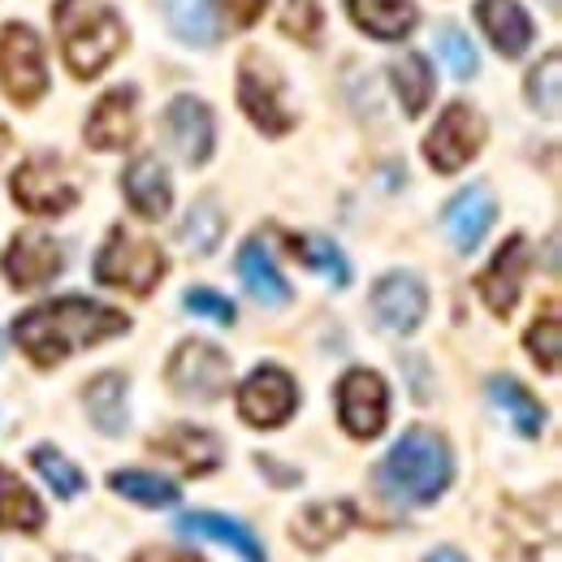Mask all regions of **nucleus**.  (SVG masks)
Returning a JSON list of instances; mask_svg holds the SVG:
<instances>
[{
    "instance_id": "36",
    "label": "nucleus",
    "mask_w": 562,
    "mask_h": 562,
    "mask_svg": "<svg viewBox=\"0 0 562 562\" xmlns=\"http://www.w3.org/2000/svg\"><path fill=\"white\" fill-rule=\"evenodd\" d=\"M437 53H441V61L450 66L454 78H472V74L481 70L476 48H472V44H468V35H463V31H454V26H446V31L437 35Z\"/></svg>"
},
{
    "instance_id": "5",
    "label": "nucleus",
    "mask_w": 562,
    "mask_h": 562,
    "mask_svg": "<svg viewBox=\"0 0 562 562\" xmlns=\"http://www.w3.org/2000/svg\"><path fill=\"white\" fill-rule=\"evenodd\" d=\"M238 104L251 117V126H260L273 139L294 131V109L285 104V78L265 53H243V61H238Z\"/></svg>"
},
{
    "instance_id": "10",
    "label": "nucleus",
    "mask_w": 562,
    "mask_h": 562,
    "mask_svg": "<svg viewBox=\"0 0 562 562\" xmlns=\"http://www.w3.org/2000/svg\"><path fill=\"white\" fill-rule=\"evenodd\" d=\"M299 407V385L278 363H260L238 385V416L251 428H281Z\"/></svg>"
},
{
    "instance_id": "16",
    "label": "nucleus",
    "mask_w": 562,
    "mask_h": 562,
    "mask_svg": "<svg viewBox=\"0 0 562 562\" xmlns=\"http://www.w3.org/2000/svg\"><path fill=\"white\" fill-rule=\"evenodd\" d=\"M135 109H139V91H135V87H113V91H104V95L95 100L91 117H87V131H82L87 143H91L95 151H122V147H131V143H135V131H139Z\"/></svg>"
},
{
    "instance_id": "22",
    "label": "nucleus",
    "mask_w": 562,
    "mask_h": 562,
    "mask_svg": "<svg viewBox=\"0 0 562 562\" xmlns=\"http://www.w3.org/2000/svg\"><path fill=\"white\" fill-rule=\"evenodd\" d=\"M476 22L502 57H524L532 44V18L519 0H476Z\"/></svg>"
},
{
    "instance_id": "42",
    "label": "nucleus",
    "mask_w": 562,
    "mask_h": 562,
    "mask_svg": "<svg viewBox=\"0 0 562 562\" xmlns=\"http://www.w3.org/2000/svg\"><path fill=\"white\" fill-rule=\"evenodd\" d=\"M9 151V131H4V122H0V156Z\"/></svg>"
},
{
    "instance_id": "32",
    "label": "nucleus",
    "mask_w": 562,
    "mask_h": 562,
    "mask_svg": "<svg viewBox=\"0 0 562 562\" xmlns=\"http://www.w3.org/2000/svg\"><path fill=\"white\" fill-rule=\"evenodd\" d=\"M221 234H225V212L216 200H195V209L187 212L182 221V247L195 251V256H212L221 247Z\"/></svg>"
},
{
    "instance_id": "23",
    "label": "nucleus",
    "mask_w": 562,
    "mask_h": 562,
    "mask_svg": "<svg viewBox=\"0 0 562 562\" xmlns=\"http://www.w3.org/2000/svg\"><path fill=\"white\" fill-rule=\"evenodd\" d=\"M238 278L247 285V294L265 307H285L290 303V281L278 273V265H273V256L260 238H247L238 247Z\"/></svg>"
},
{
    "instance_id": "29",
    "label": "nucleus",
    "mask_w": 562,
    "mask_h": 562,
    "mask_svg": "<svg viewBox=\"0 0 562 562\" xmlns=\"http://www.w3.org/2000/svg\"><path fill=\"white\" fill-rule=\"evenodd\" d=\"M109 490L117 493V497H126V502H135V506H147V510H160V506H173L182 490L173 485V481H165V476H156V472H113L109 476Z\"/></svg>"
},
{
    "instance_id": "20",
    "label": "nucleus",
    "mask_w": 562,
    "mask_h": 562,
    "mask_svg": "<svg viewBox=\"0 0 562 562\" xmlns=\"http://www.w3.org/2000/svg\"><path fill=\"white\" fill-rule=\"evenodd\" d=\"M355 528V506L351 502H312L294 515L290 524V537L307 550V554H321L329 550L334 541H342Z\"/></svg>"
},
{
    "instance_id": "18",
    "label": "nucleus",
    "mask_w": 562,
    "mask_h": 562,
    "mask_svg": "<svg viewBox=\"0 0 562 562\" xmlns=\"http://www.w3.org/2000/svg\"><path fill=\"white\" fill-rule=\"evenodd\" d=\"M493 216H497V204H493L490 187H468V191H459L446 212H441V225H446V238L454 243V251H476L481 247V238L490 234Z\"/></svg>"
},
{
    "instance_id": "7",
    "label": "nucleus",
    "mask_w": 562,
    "mask_h": 562,
    "mask_svg": "<svg viewBox=\"0 0 562 562\" xmlns=\"http://www.w3.org/2000/svg\"><path fill=\"white\" fill-rule=\"evenodd\" d=\"M0 87L22 109L40 104V95L48 91L44 48H40V35L26 22H9L0 31Z\"/></svg>"
},
{
    "instance_id": "3",
    "label": "nucleus",
    "mask_w": 562,
    "mask_h": 562,
    "mask_svg": "<svg viewBox=\"0 0 562 562\" xmlns=\"http://www.w3.org/2000/svg\"><path fill=\"white\" fill-rule=\"evenodd\" d=\"M57 31H61V53L74 78H95L104 74L126 48V22L117 18L113 4L104 0H57Z\"/></svg>"
},
{
    "instance_id": "9",
    "label": "nucleus",
    "mask_w": 562,
    "mask_h": 562,
    "mask_svg": "<svg viewBox=\"0 0 562 562\" xmlns=\"http://www.w3.org/2000/svg\"><path fill=\"white\" fill-rule=\"evenodd\" d=\"M485 147V122L468 104H446L437 126L424 139V156L437 173H459L476 151Z\"/></svg>"
},
{
    "instance_id": "26",
    "label": "nucleus",
    "mask_w": 562,
    "mask_h": 562,
    "mask_svg": "<svg viewBox=\"0 0 562 562\" xmlns=\"http://www.w3.org/2000/svg\"><path fill=\"white\" fill-rule=\"evenodd\" d=\"M490 403L510 420V428H515L519 437H528V441L541 437V428H546V407H541V403L532 398V390L519 385L515 376H490Z\"/></svg>"
},
{
    "instance_id": "28",
    "label": "nucleus",
    "mask_w": 562,
    "mask_h": 562,
    "mask_svg": "<svg viewBox=\"0 0 562 562\" xmlns=\"http://www.w3.org/2000/svg\"><path fill=\"white\" fill-rule=\"evenodd\" d=\"M390 78H394V91L403 100V113L407 117H420L432 100V66L420 53H403L394 66H390Z\"/></svg>"
},
{
    "instance_id": "27",
    "label": "nucleus",
    "mask_w": 562,
    "mask_h": 562,
    "mask_svg": "<svg viewBox=\"0 0 562 562\" xmlns=\"http://www.w3.org/2000/svg\"><path fill=\"white\" fill-rule=\"evenodd\" d=\"M126 376L122 372H100L91 385H87V416L91 424L100 428V432H109V437H117V432H126Z\"/></svg>"
},
{
    "instance_id": "33",
    "label": "nucleus",
    "mask_w": 562,
    "mask_h": 562,
    "mask_svg": "<svg viewBox=\"0 0 562 562\" xmlns=\"http://www.w3.org/2000/svg\"><path fill=\"white\" fill-rule=\"evenodd\" d=\"M528 104L541 113V117H559L562 113V53H550L537 70L528 74Z\"/></svg>"
},
{
    "instance_id": "35",
    "label": "nucleus",
    "mask_w": 562,
    "mask_h": 562,
    "mask_svg": "<svg viewBox=\"0 0 562 562\" xmlns=\"http://www.w3.org/2000/svg\"><path fill=\"white\" fill-rule=\"evenodd\" d=\"M524 347L528 355L554 376L559 372V359H562V325H559V307L550 303L532 325H528V334H524Z\"/></svg>"
},
{
    "instance_id": "6",
    "label": "nucleus",
    "mask_w": 562,
    "mask_h": 562,
    "mask_svg": "<svg viewBox=\"0 0 562 562\" xmlns=\"http://www.w3.org/2000/svg\"><path fill=\"white\" fill-rule=\"evenodd\" d=\"M9 191H13V204L31 216H61L78 204V182H74L70 165L53 151L22 160Z\"/></svg>"
},
{
    "instance_id": "40",
    "label": "nucleus",
    "mask_w": 562,
    "mask_h": 562,
    "mask_svg": "<svg viewBox=\"0 0 562 562\" xmlns=\"http://www.w3.org/2000/svg\"><path fill=\"white\" fill-rule=\"evenodd\" d=\"M131 562H204V559H195L191 550H160V546H147V550H139Z\"/></svg>"
},
{
    "instance_id": "19",
    "label": "nucleus",
    "mask_w": 562,
    "mask_h": 562,
    "mask_svg": "<svg viewBox=\"0 0 562 562\" xmlns=\"http://www.w3.org/2000/svg\"><path fill=\"white\" fill-rule=\"evenodd\" d=\"M122 191H126V204L139 212L143 221H160L169 204H173V182H169V169L156 160V156H135L122 173Z\"/></svg>"
},
{
    "instance_id": "11",
    "label": "nucleus",
    "mask_w": 562,
    "mask_h": 562,
    "mask_svg": "<svg viewBox=\"0 0 562 562\" xmlns=\"http://www.w3.org/2000/svg\"><path fill=\"white\" fill-rule=\"evenodd\" d=\"M0 269H4V281L18 285V290H40L48 281L61 278L66 269V251L57 238H48L44 229H22L9 238L4 256H0Z\"/></svg>"
},
{
    "instance_id": "8",
    "label": "nucleus",
    "mask_w": 562,
    "mask_h": 562,
    "mask_svg": "<svg viewBox=\"0 0 562 562\" xmlns=\"http://www.w3.org/2000/svg\"><path fill=\"white\" fill-rule=\"evenodd\" d=\"M165 385L178 398H195V403H216L229 390V355L212 342L187 338L165 363Z\"/></svg>"
},
{
    "instance_id": "30",
    "label": "nucleus",
    "mask_w": 562,
    "mask_h": 562,
    "mask_svg": "<svg viewBox=\"0 0 562 562\" xmlns=\"http://www.w3.org/2000/svg\"><path fill=\"white\" fill-rule=\"evenodd\" d=\"M165 13H169L173 35L195 44V48H209L221 35V26L212 18V0H165Z\"/></svg>"
},
{
    "instance_id": "4",
    "label": "nucleus",
    "mask_w": 562,
    "mask_h": 562,
    "mask_svg": "<svg viewBox=\"0 0 562 562\" xmlns=\"http://www.w3.org/2000/svg\"><path fill=\"white\" fill-rule=\"evenodd\" d=\"M169 273L165 265V251L143 238V234H131L126 225L109 229L100 256H95V281L100 285H113V290H131V294H151L160 278Z\"/></svg>"
},
{
    "instance_id": "38",
    "label": "nucleus",
    "mask_w": 562,
    "mask_h": 562,
    "mask_svg": "<svg viewBox=\"0 0 562 562\" xmlns=\"http://www.w3.org/2000/svg\"><path fill=\"white\" fill-rule=\"evenodd\" d=\"M187 312H195V316H209L216 325H234L238 321V307L225 299V294H216L209 285H195V290H187Z\"/></svg>"
},
{
    "instance_id": "41",
    "label": "nucleus",
    "mask_w": 562,
    "mask_h": 562,
    "mask_svg": "<svg viewBox=\"0 0 562 562\" xmlns=\"http://www.w3.org/2000/svg\"><path fill=\"white\" fill-rule=\"evenodd\" d=\"M424 562H468V554H459L454 546H441V550H432V554H424Z\"/></svg>"
},
{
    "instance_id": "17",
    "label": "nucleus",
    "mask_w": 562,
    "mask_h": 562,
    "mask_svg": "<svg viewBox=\"0 0 562 562\" xmlns=\"http://www.w3.org/2000/svg\"><path fill=\"white\" fill-rule=\"evenodd\" d=\"M147 450L160 454V459H169V463H178L187 476H209V472L221 468V459H225L216 432L195 428V424H169L165 432H156L147 441Z\"/></svg>"
},
{
    "instance_id": "14",
    "label": "nucleus",
    "mask_w": 562,
    "mask_h": 562,
    "mask_svg": "<svg viewBox=\"0 0 562 562\" xmlns=\"http://www.w3.org/2000/svg\"><path fill=\"white\" fill-rule=\"evenodd\" d=\"M372 316L390 334H416L428 316V290L416 273H385L372 285Z\"/></svg>"
},
{
    "instance_id": "12",
    "label": "nucleus",
    "mask_w": 562,
    "mask_h": 562,
    "mask_svg": "<svg viewBox=\"0 0 562 562\" xmlns=\"http://www.w3.org/2000/svg\"><path fill=\"white\" fill-rule=\"evenodd\" d=\"M338 420L359 441H368V437H376L385 428V420H390V390L372 368H351L338 381Z\"/></svg>"
},
{
    "instance_id": "2",
    "label": "nucleus",
    "mask_w": 562,
    "mask_h": 562,
    "mask_svg": "<svg viewBox=\"0 0 562 562\" xmlns=\"http://www.w3.org/2000/svg\"><path fill=\"white\" fill-rule=\"evenodd\" d=\"M454 481V454L437 428H407L376 463V490L394 506H432Z\"/></svg>"
},
{
    "instance_id": "24",
    "label": "nucleus",
    "mask_w": 562,
    "mask_h": 562,
    "mask_svg": "<svg viewBox=\"0 0 562 562\" xmlns=\"http://www.w3.org/2000/svg\"><path fill=\"white\" fill-rule=\"evenodd\" d=\"M44 524H48L44 502L31 493V485L22 476H13L0 463V532H26V537H35Z\"/></svg>"
},
{
    "instance_id": "1",
    "label": "nucleus",
    "mask_w": 562,
    "mask_h": 562,
    "mask_svg": "<svg viewBox=\"0 0 562 562\" xmlns=\"http://www.w3.org/2000/svg\"><path fill=\"white\" fill-rule=\"evenodd\" d=\"M126 329H131L126 312H117L109 303H95V299H82V294H70V299H53V303H40V307L22 312L13 321V342L22 347V355L35 368H57L74 351L122 338Z\"/></svg>"
},
{
    "instance_id": "37",
    "label": "nucleus",
    "mask_w": 562,
    "mask_h": 562,
    "mask_svg": "<svg viewBox=\"0 0 562 562\" xmlns=\"http://www.w3.org/2000/svg\"><path fill=\"white\" fill-rule=\"evenodd\" d=\"M281 31L299 44H316L321 40V4L316 0H285Z\"/></svg>"
},
{
    "instance_id": "31",
    "label": "nucleus",
    "mask_w": 562,
    "mask_h": 562,
    "mask_svg": "<svg viewBox=\"0 0 562 562\" xmlns=\"http://www.w3.org/2000/svg\"><path fill=\"white\" fill-rule=\"evenodd\" d=\"M290 251H294V260H303L312 273H321V278L334 281V285H347V281H351L347 256H342L329 238H321V234H299V238H290Z\"/></svg>"
},
{
    "instance_id": "39",
    "label": "nucleus",
    "mask_w": 562,
    "mask_h": 562,
    "mask_svg": "<svg viewBox=\"0 0 562 562\" xmlns=\"http://www.w3.org/2000/svg\"><path fill=\"white\" fill-rule=\"evenodd\" d=\"M265 4H269V0H216V9L225 13L229 26H251V22H260Z\"/></svg>"
},
{
    "instance_id": "25",
    "label": "nucleus",
    "mask_w": 562,
    "mask_h": 562,
    "mask_svg": "<svg viewBox=\"0 0 562 562\" xmlns=\"http://www.w3.org/2000/svg\"><path fill=\"white\" fill-rule=\"evenodd\" d=\"M347 13L372 40H403L416 31V4L412 0H347Z\"/></svg>"
},
{
    "instance_id": "21",
    "label": "nucleus",
    "mask_w": 562,
    "mask_h": 562,
    "mask_svg": "<svg viewBox=\"0 0 562 562\" xmlns=\"http://www.w3.org/2000/svg\"><path fill=\"white\" fill-rule=\"evenodd\" d=\"M178 532L182 537H200V541H216V546L234 550L243 562H269L260 537L247 524H238L229 515H216V510H191V515H182L178 519Z\"/></svg>"
},
{
    "instance_id": "34",
    "label": "nucleus",
    "mask_w": 562,
    "mask_h": 562,
    "mask_svg": "<svg viewBox=\"0 0 562 562\" xmlns=\"http://www.w3.org/2000/svg\"><path fill=\"white\" fill-rule=\"evenodd\" d=\"M31 463H35V472L48 481V490L57 493V497H78V493L87 490V476L74 468L57 446H35L31 450Z\"/></svg>"
},
{
    "instance_id": "15",
    "label": "nucleus",
    "mask_w": 562,
    "mask_h": 562,
    "mask_svg": "<svg viewBox=\"0 0 562 562\" xmlns=\"http://www.w3.org/2000/svg\"><path fill=\"white\" fill-rule=\"evenodd\" d=\"M524 273H528V238L524 234H510L497 256L490 260V269L476 278V294L485 299L493 316H510L515 303H519V290H524Z\"/></svg>"
},
{
    "instance_id": "13",
    "label": "nucleus",
    "mask_w": 562,
    "mask_h": 562,
    "mask_svg": "<svg viewBox=\"0 0 562 562\" xmlns=\"http://www.w3.org/2000/svg\"><path fill=\"white\" fill-rule=\"evenodd\" d=\"M160 131H165V143L178 151L182 165L200 169L209 165L212 143H216V122H212V109L195 95H173L165 117H160Z\"/></svg>"
}]
</instances>
